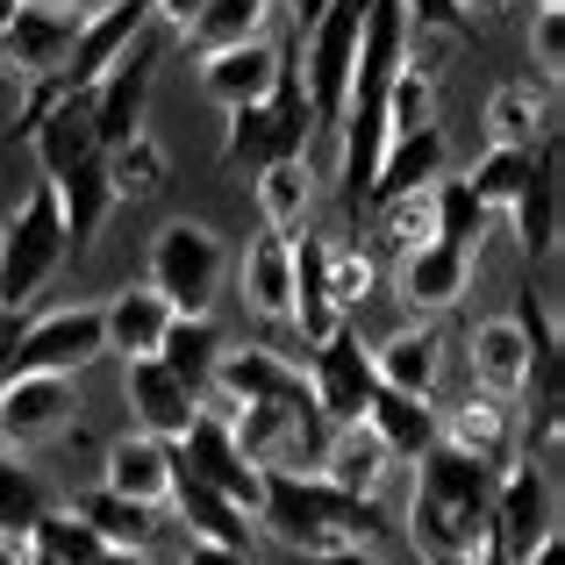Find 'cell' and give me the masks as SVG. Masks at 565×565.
<instances>
[{
  "label": "cell",
  "instance_id": "6da1fadb",
  "mask_svg": "<svg viewBox=\"0 0 565 565\" xmlns=\"http://www.w3.org/2000/svg\"><path fill=\"white\" fill-rule=\"evenodd\" d=\"M494 480L501 466L458 451V444H429L415 458V494H408V530L423 565H472L494 523Z\"/></svg>",
  "mask_w": 565,
  "mask_h": 565
},
{
  "label": "cell",
  "instance_id": "7a4b0ae2",
  "mask_svg": "<svg viewBox=\"0 0 565 565\" xmlns=\"http://www.w3.org/2000/svg\"><path fill=\"white\" fill-rule=\"evenodd\" d=\"M258 523L273 530V544L294 552V558H330V552H351V544L386 537L380 501L351 494V487L322 480V472H265Z\"/></svg>",
  "mask_w": 565,
  "mask_h": 565
},
{
  "label": "cell",
  "instance_id": "3957f363",
  "mask_svg": "<svg viewBox=\"0 0 565 565\" xmlns=\"http://www.w3.org/2000/svg\"><path fill=\"white\" fill-rule=\"evenodd\" d=\"M330 429L337 423L322 415V401L308 386L287 401H244V408H230V437L258 472H316Z\"/></svg>",
  "mask_w": 565,
  "mask_h": 565
},
{
  "label": "cell",
  "instance_id": "277c9868",
  "mask_svg": "<svg viewBox=\"0 0 565 565\" xmlns=\"http://www.w3.org/2000/svg\"><path fill=\"white\" fill-rule=\"evenodd\" d=\"M72 244H65V215H57L51 180H36L22 193V207L0 230V308H29L57 273H65Z\"/></svg>",
  "mask_w": 565,
  "mask_h": 565
},
{
  "label": "cell",
  "instance_id": "5b68a950",
  "mask_svg": "<svg viewBox=\"0 0 565 565\" xmlns=\"http://www.w3.org/2000/svg\"><path fill=\"white\" fill-rule=\"evenodd\" d=\"M308 137H316V115H308V94H301V72H279L273 94L230 108V137H222V166L230 172H265L279 158H301Z\"/></svg>",
  "mask_w": 565,
  "mask_h": 565
},
{
  "label": "cell",
  "instance_id": "8992f818",
  "mask_svg": "<svg viewBox=\"0 0 565 565\" xmlns=\"http://www.w3.org/2000/svg\"><path fill=\"white\" fill-rule=\"evenodd\" d=\"M365 8H373V0H322V14L308 22V51H301L294 72H301V94H308L316 129L344 122V94H351V65H359Z\"/></svg>",
  "mask_w": 565,
  "mask_h": 565
},
{
  "label": "cell",
  "instance_id": "52a82bcc",
  "mask_svg": "<svg viewBox=\"0 0 565 565\" xmlns=\"http://www.w3.org/2000/svg\"><path fill=\"white\" fill-rule=\"evenodd\" d=\"M230 273V250L207 222H166L151 236V287L172 301V316H207Z\"/></svg>",
  "mask_w": 565,
  "mask_h": 565
},
{
  "label": "cell",
  "instance_id": "ba28073f",
  "mask_svg": "<svg viewBox=\"0 0 565 565\" xmlns=\"http://www.w3.org/2000/svg\"><path fill=\"white\" fill-rule=\"evenodd\" d=\"M79 14L86 8H65V0H22L0 22V79H14V86L57 79L72 57V36H79Z\"/></svg>",
  "mask_w": 565,
  "mask_h": 565
},
{
  "label": "cell",
  "instance_id": "9c48e42d",
  "mask_svg": "<svg viewBox=\"0 0 565 565\" xmlns=\"http://www.w3.org/2000/svg\"><path fill=\"white\" fill-rule=\"evenodd\" d=\"M94 359H108L100 308H51V316H22V337H14V351H8V373H65V380H79Z\"/></svg>",
  "mask_w": 565,
  "mask_h": 565
},
{
  "label": "cell",
  "instance_id": "30bf717a",
  "mask_svg": "<svg viewBox=\"0 0 565 565\" xmlns=\"http://www.w3.org/2000/svg\"><path fill=\"white\" fill-rule=\"evenodd\" d=\"M172 466H186L193 480H207V487H222V494L236 501V509H250L258 515V494H265V472L250 466L244 451H236V437H230V415L222 408H193V423L172 437Z\"/></svg>",
  "mask_w": 565,
  "mask_h": 565
},
{
  "label": "cell",
  "instance_id": "8fae6325",
  "mask_svg": "<svg viewBox=\"0 0 565 565\" xmlns=\"http://www.w3.org/2000/svg\"><path fill=\"white\" fill-rule=\"evenodd\" d=\"M301 373H308V394L322 401V415H330V423H359L365 401H373V386H380L373 344L359 337V316H344L330 337H316V359H308Z\"/></svg>",
  "mask_w": 565,
  "mask_h": 565
},
{
  "label": "cell",
  "instance_id": "7c38bea8",
  "mask_svg": "<svg viewBox=\"0 0 565 565\" xmlns=\"http://www.w3.org/2000/svg\"><path fill=\"white\" fill-rule=\"evenodd\" d=\"M79 423V394L65 373H8L0 380V444L8 451H43Z\"/></svg>",
  "mask_w": 565,
  "mask_h": 565
},
{
  "label": "cell",
  "instance_id": "4fadbf2b",
  "mask_svg": "<svg viewBox=\"0 0 565 565\" xmlns=\"http://www.w3.org/2000/svg\"><path fill=\"white\" fill-rule=\"evenodd\" d=\"M151 79H158V43H151V29H143V36L129 43V51L115 57V65L100 72L94 86H86V108H94L100 151L143 129V115H151Z\"/></svg>",
  "mask_w": 565,
  "mask_h": 565
},
{
  "label": "cell",
  "instance_id": "5bb4252c",
  "mask_svg": "<svg viewBox=\"0 0 565 565\" xmlns=\"http://www.w3.org/2000/svg\"><path fill=\"white\" fill-rule=\"evenodd\" d=\"M494 544L509 552V565L530 552V544L552 530V466L544 458H530V451H515L509 466H501V480H494Z\"/></svg>",
  "mask_w": 565,
  "mask_h": 565
},
{
  "label": "cell",
  "instance_id": "9a60e30c",
  "mask_svg": "<svg viewBox=\"0 0 565 565\" xmlns=\"http://www.w3.org/2000/svg\"><path fill=\"white\" fill-rule=\"evenodd\" d=\"M466 279H472V250L444 244V236H429V244H415V250L394 258V294H401V308H408L415 322L444 316V308L466 294Z\"/></svg>",
  "mask_w": 565,
  "mask_h": 565
},
{
  "label": "cell",
  "instance_id": "2e32d148",
  "mask_svg": "<svg viewBox=\"0 0 565 565\" xmlns=\"http://www.w3.org/2000/svg\"><path fill=\"white\" fill-rule=\"evenodd\" d=\"M294 65V51H279L273 36H250V43H222V51H201V94L215 100L222 115L244 108V100L273 94V79Z\"/></svg>",
  "mask_w": 565,
  "mask_h": 565
},
{
  "label": "cell",
  "instance_id": "e0dca14e",
  "mask_svg": "<svg viewBox=\"0 0 565 565\" xmlns=\"http://www.w3.org/2000/svg\"><path fill=\"white\" fill-rule=\"evenodd\" d=\"M143 29H151V0H108V8H86L79 36H72V57H65L57 79H65V86H94L100 72L143 36Z\"/></svg>",
  "mask_w": 565,
  "mask_h": 565
},
{
  "label": "cell",
  "instance_id": "ac0fdd59",
  "mask_svg": "<svg viewBox=\"0 0 565 565\" xmlns=\"http://www.w3.org/2000/svg\"><path fill=\"white\" fill-rule=\"evenodd\" d=\"M100 487H108V494H129V501L166 509V494H172V437L122 429V437L100 451Z\"/></svg>",
  "mask_w": 565,
  "mask_h": 565
},
{
  "label": "cell",
  "instance_id": "d6986e66",
  "mask_svg": "<svg viewBox=\"0 0 565 565\" xmlns=\"http://www.w3.org/2000/svg\"><path fill=\"white\" fill-rule=\"evenodd\" d=\"M122 401H129V415H137V429H151V437H180L193 423V408H201V394H193L166 359H129L122 365Z\"/></svg>",
  "mask_w": 565,
  "mask_h": 565
},
{
  "label": "cell",
  "instance_id": "ffe728a7",
  "mask_svg": "<svg viewBox=\"0 0 565 565\" xmlns=\"http://www.w3.org/2000/svg\"><path fill=\"white\" fill-rule=\"evenodd\" d=\"M437 437L458 444V451H472V458H487V466H509V458L523 451V415H515V401L472 386L466 408H451V423H437Z\"/></svg>",
  "mask_w": 565,
  "mask_h": 565
},
{
  "label": "cell",
  "instance_id": "44dd1931",
  "mask_svg": "<svg viewBox=\"0 0 565 565\" xmlns=\"http://www.w3.org/2000/svg\"><path fill=\"white\" fill-rule=\"evenodd\" d=\"M509 215H515V244H523L530 258H552L558 250V137L537 143L523 186L509 193Z\"/></svg>",
  "mask_w": 565,
  "mask_h": 565
},
{
  "label": "cell",
  "instance_id": "7402d4cb",
  "mask_svg": "<svg viewBox=\"0 0 565 565\" xmlns=\"http://www.w3.org/2000/svg\"><path fill=\"white\" fill-rule=\"evenodd\" d=\"M166 509L186 523V537H207V544H236V552H250V509H236L222 487H207V480H193L186 466H172V494H166Z\"/></svg>",
  "mask_w": 565,
  "mask_h": 565
},
{
  "label": "cell",
  "instance_id": "603a6c76",
  "mask_svg": "<svg viewBox=\"0 0 565 565\" xmlns=\"http://www.w3.org/2000/svg\"><path fill=\"white\" fill-rule=\"evenodd\" d=\"M287 322L301 330V344H316V337H330L337 322H344V308H337L330 294V236H294V308Z\"/></svg>",
  "mask_w": 565,
  "mask_h": 565
},
{
  "label": "cell",
  "instance_id": "cb8c5ba5",
  "mask_svg": "<svg viewBox=\"0 0 565 565\" xmlns=\"http://www.w3.org/2000/svg\"><path fill=\"white\" fill-rule=\"evenodd\" d=\"M437 172H444V129H437V122L394 129V137H386V151H380V166H373V186H365V207L394 201V193L429 186Z\"/></svg>",
  "mask_w": 565,
  "mask_h": 565
},
{
  "label": "cell",
  "instance_id": "d4e9b609",
  "mask_svg": "<svg viewBox=\"0 0 565 565\" xmlns=\"http://www.w3.org/2000/svg\"><path fill=\"white\" fill-rule=\"evenodd\" d=\"M373 373H380V386H394V394L429 401L437 394V373H444L437 322H408V330H394L386 344H373Z\"/></svg>",
  "mask_w": 565,
  "mask_h": 565
},
{
  "label": "cell",
  "instance_id": "484cf974",
  "mask_svg": "<svg viewBox=\"0 0 565 565\" xmlns=\"http://www.w3.org/2000/svg\"><path fill=\"white\" fill-rule=\"evenodd\" d=\"M51 193H57V215H65V244H72V258H86V250H94V236H100V222L115 215L108 158H86V166L57 172Z\"/></svg>",
  "mask_w": 565,
  "mask_h": 565
},
{
  "label": "cell",
  "instance_id": "4316f807",
  "mask_svg": "<svg viewBox=\"0 0 565 565\" xmlns=\"http://www.w3.org/2000/svg\"><path fill=\"white\" fill-rule=\"evenodd\" d=\"M359 423L386 444V458H394V466H415V458L437 444V408H429V401H415V394H394V386H373V401H365Z\"/></svg>",
  "mask_w": 565,
  "mask_h": 565
},
{
  "label": "cell",
  "instance_id": "83f0119b",
  "mask_svg": "<svg viewBox=\"0 0 565 565\" xmlns=\"http://www.w3.org/2000/svg\"><path fill=\"white\" fill-rule=\"evenodd\" d=\"M166 322H172V301L151 287V279H143V287L108 294V308H100L108 351H122V359H151V351L166 344Z\"/></svg>",
  "mask_w": 565,
  "mask_h": 565
},
{
  "label": "cell",
  "instance_id": "f1b7e54d",
  "mask_svg": "<svg viewBox=\"0 0 565 565\" xmlns=\"http://www.w3.org/2000/svg\"><path fill=\"white\" fill-rule=\"evenodd\" d=\"M466 359H472V386H480V394L515 401V394H523V373H530V337H523V322H515V316L480 322Z\"/></svg>",
  "mask_w": 565,
  "mask_h": 565
},
{
  "label": "cell",
  "instance_id": "f546056e",
  "mask_svg": "<svg viewBox=\"0 0 565 565\" xmlns=\"http://www.w3.org/2000/svg\"><path fill=\"white\" fill-rule=\"evenodd\" d=\"M487 137L509 143V151H530V143L558 137V108H552V94H544V86H530V79L494 86V100H487Z\"/></svg>",
  "mask_w": 565,
  "mask_h": 565
},
{
  "label": "cell",
  "instance_id": "4dcf8cb0",
  "mask_svg": "<svg viewBox=\"0 0 565 565\" xmlns=\"http://www.w3.org/2000/svg\"><path fill=\"white\" fill-rule=\"evenodd\" d=\"M316 472H322V480H337V487H351V494H373V501H380L394 458H386V444H380L365 423H337L330 444H322V466H316Z\"/></svg>",
  "mask_w": 565,
  "mask_h": 565
},
{
  "label": "cell",
  "instance_id": "1f68e13d",
  "mask_svg": "<svg viewBox=\"0 0 565 565\" xmlns=\"http://www.w3.org/2000/svg\"><path fill=\"white\" fill-rule=\"evenodd\" d=\"M244 301L265 322H287L294 308V230H265L244 258Z\"/></svg>",
  "mask_w": 565,
  "mask_h": 565
},
{
  "label": "cell",
  "instance_id": "d6a6232c",
  "mask_svg": "<svg viewBox=\"0 0 565 565\" xmlns=\"http://www.w3.org/2000/svg\"><path fill=\"white\" fill-rule=\"evenodd\" d=\"M279 8L287 0H201V14H193L186 29V51H222V43H250V36H273Z\"/></svg>",
  "mask_w": 565,
  "mask_h": 565
},
{
  "label": "cell",
  "instance_id": "836d02e7",
  "mask_svg": "<svg viewBox=\"0 0 565 565\" xmlns=\"http://www.w3.org/2000/svg\"><path fill=\"white\" fill-rule=\"evenodd\" d=\"M72 509H79L86 523L100 530V544H129V552H143V544L158 537V523H166V509H151V501H129V494H108V487L79 494Z\"/></svg>",
  "mask_w": 565,
  "mask_h": 565
},
{
  "label": "cell",
  "instance_id": "e575fe53",
  "mask_svg": "<svg viewBox=\"0 0 565 565\" xmlns=\"http://www.w3.org/2000/svg\"><path fill=\"white\" fill-rule=\"evenodd\" d=\"M250 180H258V215H265V230H301L308 201H316V172H308V151H301V158H279V166L250 172Z\"/></svg>",
  "mask_w": 565,
  "mask_h": 565
},
{
  "label": "cell",
  "instance_id": "d590c367",
  "mask_svg": "<svg viewBox=\"0 0 565 565\" xmlns=\"http://www.w3.org/2000/svg\"><path fill=\"white\" fill-rule=\"evenodd\" d=\"M151 359H166L193 394H207V373H215V359H222V330L207 316H172L166 322V344H158Z\"/></svg>",
  "mask_w": 565,
  "mask_h": 565
},
{
  "label": "cell",
  "instance_id": "8d00e7d4",
  "mask_svg": "<svg viewBox=\"0 0 565 565\" xmlns=\"http://www.w3.org/2000/svg\"><path fill=\"white\" fill-rule=\"evenodd\" d=\"M108 186H115V207L122 201H151L158 186H166V151H158V137L151 129H137V137H122V143H108Z\"/></svg>",
  "mask_w": 565,
  "mask_h": 565
},
{
  "label": "cell",
  "instance_id": "74e56055",
  "mask_svg": "<svg viewBox=\"0 0 565 565\" xmlns=\"http://www.w3.org/2000/svg\"><path fill=\"white\" fill-rule=\"evenodd\" d=\"M429 193H437V236L444 244H458V250H480V236H487V215H494V207L480 201V193H472L466 180H429Z\"/></svg>",
  "mask_w": 565,
  "mask_h": 565
},
{
  "label": "cell",
  "instance_id": "f35d334b",
  "mask_svg": "<svg viewBox=\"0 0 565 565\" xmlns=\"http://www.w3.org/2000/svg\"><path fill=\"white\" fill-rule=\"evenodd\" d=\"M437 122V72L423 65V57H408V65L386 79V137L394 129H423Z\"/></svg>",
  "mask_w": 565,
  "mask_h": 565
},
{
  "label": "cell",
  "instance_id": "ab89813d",
  "mask_svg": "<svg viewBox=\"0 0 565 565\" xmlns=\"http://www.w3.org/2000/svg\"><path fill=\"white\" fill-rule=\"evenodd\" d=\"M29 544H36L51 565H86V558L100 552V530L86 523L79 509H43L36 530H29Z\"/></svg>",
  "mask_w": 565,
  "mask_h": 565
},
{
  "label": "cell",
  "instance_id": "60d3db41",
  "mask_svg": "<svg viewBox=\"0 0 565 565\" xmlns=\"http://www.w3.org/2000/svg\"><path fill=\"white\" fill-rule=\"evenodd\" d=\"M51 509V494H43V480L22 466V451H8L0 444V530H36V515Z\"/></svg>",
  "mask_w": 565,
  "mask_h": 565
},
{
  "label": "cell",
  "instance_id": "b9f144b4",
  "mask_svg": "<svg viewBox=\"0 0 565 565\" xmlns=\"http://www.w3.org/2000/svg\"><path fill=\"white\" fill-rule=\"evenodd\" d=\"M380 236H386V250H415V244H429L437 236V193L429 186H415V193H394V201H380Z\"/></svg>",
  "mask_w": 565,
  "mask_h": 565
},
{
  "label": "cell",
  "instance_id": "7bdbcfd3",
  "mask_svg": "<svg viewBox=\"0 0 565 565\" xmlns=\"http://www.w3.org/2000/svg\"><path fill=\"white\" fill-rule=\"evenodd\" d=\"M544 143H552V137H544ZM530 158H537V143H530V151H509V143H487V158H480V166H472V172H466V186H472V193H480V201H487V207H509V193H515V186H523V172H530Z\"/></svg>",
  "mask_w": 565,
  "mask_h": 565
},
{
  "label": "cell",
  "instance_id": "ee69618b",
  "mask_svg": "<svg viewBox=\"0 0 565 565\" xmlns=\"http://www.w3.org/2000/svg\"><path fill=\"white\" fill-rule=\"evenodd\" d=\"M401 14H408V36L437 43V51H451V43L472 36V8L466 0H401Z\"/></svg>",
  "mask_w": 565,
  "mask_h": 565
},
{
  "label": "cell",
  "instance_id": "f6af8a7d",
  "mask_svg": "<svg viewBox=\"0 0 565 565\" xmlns=\"http://www.w3.org/2000/svg\"><path fill=\"white\" fill-rule=\"evenodd\" d=\"M373 279H380L373 250L330 244V294H337V308H344V316H359V308H365V294H373Z\"/></svg>",
  "mask_w": 565,
  "mask_h": 565
},
{
  "label": "cell",
  "instance_id": "bcb514c9",
  "mask_svg": "<svg viewBox=\"0 0 565 565\" xmlns=\"http://www.w3.org/2000/svg\"><path fill=\"white\" fill-rule=\"evenodd\" d=\"M530 51H537V72H544V79H558V72H565V14L558 8H537V14H530Z\"/></svg>",
  "mask_w": 565,
  "mask_h": 565
},
{
  "label": "cell",
  "instance_id": "7dc6e473",
  "mask_svg": "<svg viewBox=\"0 0 565 565\" xmlns=\"http://www.w3.org/2000/svg\"><path fill=\"white\" fill-rule=\"evenodd\" d=\"M180 565H250V552H236V544H207V537H186Z\"/></svg>",
  "mask_w": 565,
  "mask_h": 565
},
{
  "label": "cell",
  "instance_id": "c3c4849f",
  "mask_svg": "<svg viewBox=\"0 0 565 565\" xmlns=\"http://www.w3.org/2000/svg\"><path fill=\"white\" fill-rule=\"evenodd\" d=\"M558 558H565V530L552 523V530H544V537H537V544H530V552H523V558H515V565H558Z\"/></svg>",
  "mask_w": 565,
  "mask_h": 565
},
{
  "label": "cell",
  "instance_id": "681fc988",
  "mask_svg": "<svg viewBox=\"0 0 565 565\" xmlns=\"http://www.w3.org/2000/svg\"><path fill=\"white\" fill-rule=\"evenodd\" d=\"M22 337V308H0V380H8V351Z\"/></svg>",
  "mask_w": 565,
  "mask_h": 565
},
{
  "label": "cell",
  "instance_id": "f907efd6",
  "mask_svg": "<svg viewBox=\"0 0 565 565\" xmlns=\"http://www.w3.org/2000/svg\"><path fill=\"white\" fill-rule=\"evenodd\" d=\"M86 565H151V558H143V552H129V544H100V552L86 558Z\"/></svg>",
  "mask_w": 565,
  "mask_h": 565
},
{
  "label": "cell",
  "instance_id": "816d5d0a",
  "mask_svg": "<svg viewBox=\"0 0 565 565\" xmlns=\"http://www.w3.org/2000/svg\"><path fill=\"white\" fill-rule=\"evenodd\" d=\"M0 565H29V537H22V530H0Z\"/></svg>",
  "mask_w": 565,
  "mask_h": 565
},
{
  "label": "cell",
  "instance_id": "f5cc1de1",
  "mask_svg": "<svg viewBox=\"0 0 565 565\" xmlns=\"http://www.w3.org/2000/svg\"><path fill=\"white\" fill-rule=\"evenodd\" d=\"M308 565H380L365 544H351V552H330V558H308Z\"/></svg>",
  "mask_w": 565,
  "mask_h": 565
},
{
  "label": "cell",
  "instance_id": "db71d44e",
  "mask_svg": "<svg viewBox=\"0 0 565 565\" xmlns=\"http://www.w3.org/2000/svg\"><path fill=\"white\" fill-rule=\"evenodd\" d=\"M287 14H294V22L308 29V22H316V14H322V0H287Z\"/></svg>",
  "mask_w": 565,
  "mask_h": 565
},
{
  "label": "cell",
  "instance_id": "11a10c76",
  "mask_svg": "<svg viewBox=\"0 0 565 565\" xmlns=\"http://www.w3.org/2000/svg\"><path fill=\"white\" fill-rule=\"evenodd\" d=\"M29 565H51V558H43V552H36V544H29Z\"/></svg>",
  "mask_w": 565,
  "mask_h": 565
},
{
  "label": "cell",
  "instance_id": "9f6ffc18",
  "mask_svg": "<svg viewBox=\"0 0 565 565\" xmlns=\"http://www.w3.org/2000/svg\"><path fill=\"white\" fill-rule=\"evenodd\" d=\"M8 143H14V129H0V151H8Z\"/></svg>",
  "mask_w": 565,
  "mask_h": 565
},
{
  "label": "cell",
  "instance_id": "6f0895ef",
  "mask_svg": "<svg viewBox=\"0 0 565 565\" xmlns=\"http://www.w3.org/2000/svg\"><path fill=\"white\" fill-rule=\"evenodd\" d=\"M530 8H558V0H530Z\"/></svg>",
  "mask_w": 565,
  "mask_h": 565
},
{
  "label": "cell",
  "instance_id": "680465c9",
  "mask_svg": "<svg viewBox=\"0 0 565 565\" xmlns=\"http://www.w3.org/2000/svg\"><path fill=\"white\" fill-rule=\"evenodd\" d=\"M466 8H494V0H466Z\"/></svg>",
  "mask_w": 565,
  "mask_h": 565
},
{
  "label": "cell",
  "instance_id": "91938a15",
  "mask_svg": "<svg viewBox=\"0 0 565 565\" xmlns=\"http://www.w3.org/2000/svg\"><path fill=\"white\" fill-rule=\"evenodd\" d=\"M65 8H86V0H65Z\"/></svg>",
  "mask_w": 565,
  "mask_h": 565
}]
</instances>
